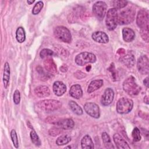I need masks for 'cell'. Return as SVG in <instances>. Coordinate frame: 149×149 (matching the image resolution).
I'll return each instance as SVG.
<instances>
[{
  "mask_svg": "<svg viewBox=\"0 0 149 149\" xmlns=\"http://www.w3.org/2000/svg\"><path fill=\"white\" fill-rule=\"evenodd\" d=\"M136 23L140 29H148L149 17L148 12L147 10L141 9L138 12L136 17Z\"/></svg>",
  "mask_w": 149,
  "mask_h": 149,
  "instance_id": "cell-8",
  "label": "cell"
},
{
  "mask_svg": "<svg viewBox=\"0 0 149 149\" xmlns=\"http://www.w3.org/2000/svg\"><path fill=\"white\" fill-rule=\"evenodd\" d=\"M69 94L74 98H80L83 95V91L80 85L74 84L72 86L69 90Z\"/></svg>",
  "mask_w": 149,
  "mask_h": 149,
  "instance_id": "cell-20",
  "label": "cell"
},
{
  "mask_svg": "<svg viewBox=\"0 0 149 149\" xmlns=\"http://www.w3.org/2000/svg\"><path fill=\"white\" fill-rule=\"evenodd\" d=\"M20 101V93L18 90H16L13 94V101L16 105L19 104Z\"/></svg>",
  "mask_w": 149,
  "mask_h": 149,
  "instance_id": "cell-37",
  "label": "cell"
},
{
  "mask_svg": "<svg viewBox=\"0 0 149 149\" xmlns=\"http://www.w3.org/2000/svg\"><path fill=\"white\" fill-rule=\"evenodd\" d=\"M54 52L52 50L48 48H44L42 49L40 53V55L41 58H45L46 57L52 56Z\"/></svg>",
  "mask_w": 149,
  "mask_h": 149,
  "instance_id": "cell-34",
  "label": "cell"
},
{
  "mask_svg": "<svg viewBox=\"0 0 149 149\" xmlns=\"http://www.w3.org/2000/svg\"><path fill=\"white\" fill-rule=\"evenodd\" d=\"M135 13V10L132 8H127L122 10L118 15V23L123 25L132 23L134 19Z\"/></svg>",
  "mask_w": 149,
  "mask_h": 149,
  "instance_id": "cell-3",
  "label": "cell"
},
{
  "mask_svg": "<svg viewBox=\"0 0 149 149\" xmlns=\"http://www.w3.org/2000/svg\"><path fill=\"white\" fill-rule=\"evenodd\" d=\"M107 9V5L105 2L97 1L93 6V12L95 17L99 20L104 17Z\"/></svg>",
  "mask_w": 149,
  "mask_h": 149,
  "instance_id": "cell-9",
  "label": "cell"
},
{
  "mask_svg": "<svg viewBox=\"0 0 149 149\" xmlns=\"http://www.w3.org/2000/svg\"><path fill=\"white\" fill-rule=\"evenodd\" d=\"M113 141L116 146V147L119 149H129L130 147L126 140L122 138V137L118 133H115L113 136Z\"/></svg>",
  "mask_w": 149,
  "mask_h": 149,
  "instance_id": "cell-15",
  "label": "cell"
},
{
  "mask_svg": "<svg viewBox=\"0 0 149 149\" xmlns=\"http://www.w3.org/2000/svg\"><path fill=\"white\" fill-rule=\"evenodd\" d=\"M122 37L125 42H130L134 39L135 33L132 29L129 27H125L122 30Z\"/></svg>",
  "mask_w": 149,
  "mask_h": 149,
  "instance_id": "cell-19",
  "label": "cell"
},
{
  "mask_svg": "<svg viewBox=\"0 0 149 149\" xmlns=\"http://www.w3.org/2000/svg\"><path fill=\"white\" fill-rule=\"evenodd\" d=\"M62 129H61V128L60 129L58 127H53L49 130L48 133H49V135H51L52 136H56L61 134V133L62 132Z\"/></svg>",
  "mask_w": 149,
  "mask_h": 149,
  "instance_id": "cell-35",
  "label": "cell"
},
{
  "mask_svg": "<svg viewBox=\"0 0 149 149\" xmlns=\"http://www.w3.org/2000/svg\"><path fill=\"white\" fill-rule=\"evenodd\" d=\"M91 66H90V65H88V66H87V67H86V70L87 71H90V69H91Z\"/></svg>",
  "mask_w": 149,
  "mask_h": 149,
  "instance_id": "cell-44",
  "label": "cell"
},
{
  "mask_svg": "<svg viewBox=\"0 0 149 149\" xmlns=\"http://www.w3.org/2000/svg\"><path fill=\"white\" fill-rule=\"evenodd\" d=\"M68 70V68L65 65H63L60 68V70H61L63 72H66Z\"/></svg>",
  "mask_w": 149,
  "mask_h": 149,
  "instance_id": "cell-40",
  "label": "cell"
},
{
  "mask_svg": "<svg viewBox=\"0 0 149 149\" xmlns=\"http://www.w3.org/2000/svg\"><path fill=\"white\" fill-rule=\"evenodd\" d=\"M132 136L133 141H139L141 140L140 136V131L138 127H135L132 133Z\"/></svg>",
  "mask_w": 149,
  "mask_h": 149,
  "instance_id": "cell-32",
  "label": "cell"
},
{
  "mask_svg": "<svg viewBox=\"0 0 149 149\" xmlns=\"http://www.w3.org/2000/svg\"><path fill=\"white\" fill-rule=\"evenodd\" d=\"M35 94L39 98L47 97L50 95V90L46 86H39L34 90Z\"/></svg>",
  "mask_w": 149,
  "mask_h": 149,
  "instance_id": "cell-18",
  "label": "cell"
},
{
  "mask_svg": "<svg viewBox=\"0 0 149 149\" xmlns=\"http://www.w3.org/2000/svg\"><path fill=\"white\" fill-rule=\"evenodd\" d=\"M137 67L139 72L142 74H148L149 73V61L146 55L141 56L137 61Z\"/></svg>",
  "mask_w": 149,
  "mask_h": 149,
  "instance_id": "cell-11",
  "label": "cell"
},
{
  "mask_svg": "<svg viewBox=\"0 0 149 149\" xmlns=\"http://www.w3.org/2000/svg\"><path fill=\"white\" fill-rule=\"evenodd\" d=\"M54 34L55 37L59 40L69 43L72 40V36L69 30L65 26H59L55 28L54 30Z\"/></svg>",
  "mask_w": 149,
  "mask_h": 149,
  "instance_id": "cell-5",
  "label": "cell"
},
{
  "mask_svg": "<svg viewBox=\"0 0 149 149\" xmlns=\"http://www.w3.org/2000/svg\"><path fill=\"white\" fill-rule=\"evenodd\" d=\"M16 38L19 43L23 42L26 40V33L22 27H19L16 31Z\"/></svg>",
  "mask_w": 149,
  "mask_h": 149,
  "instance_id": "cell-25",
  "label": "cell"
},
{
  "mask_svg": "<svg viewBox=\"0 0 149 149\" xmlns=\"http://www.w3.org/2000/svg\"><path fill=\"white\" fill-rule=\"evenodd\" d=\"M119 61L126 67L130 68L134 66L135 63V58L132 54H127L121 56Z\"/></svg>",
  "mask_w": 149,
  "mask_h": 149,
  "instance_id": "cell-16",
  "label": "cell"
},
{
  "mask_svg": "<svg viewBox=\"0 0 149 149\" xmlns=\"http://www.w3.org/2000/svg\"><path fill=\"white\" fill-rule=\"evenodd\" d=\"M10 66L8 62L5 63L3 73V83L5 88H7L9 86V79H10Z\"/></svg>",
  "mask_w": 149,
  "mask_h": 149,
  "instance_id": "cell-22",
  "label": "cell"
},
{
  "mask_svg": "<svg viewBox=\"0 0 149 149\" xmlns=\"http://www.w3.org/2000/svg\"><path fill=\"white\" fill-rule=\"evenodd\" d=\"M71 140V137L68 134H64L58 137L56 140L58 146H63L69 143Z\"/></svg>",
  "mask_w": 149,
  "mask_h": 149,
  "instance_id": "cell-27",
  "label": "cell"
},
{
  "mask_svg": "<svg viewBox=\"0 0 149 149\" xmlns=\"http://www.w3.org/2000/svg\"><path fill=\"white\" fill-rule=\"evenodd\" d=\"M114 97V92L111 88H107L104 91L101 99V103L104 106L110 105L113 101Z\"/></svg>",
  "mask_w": 149,
  "mask_h": 149,
  "instance_id": "cell-12",
  "label": "cell"
},
{
  "mask_svg": "<svg viewBox=\"0 0 149 149\" xmlns=\"http://www.w3.org/2000/svg\"><path fill=\"white\" fill-rule=\"evenodd\" d=\"M81 146L83 149H91L94 148V143L91 137L86 134L81 140Z\"/></svg>",
  "mask_w": 149,
  "mask_h": 149,
  "instance_id": "cell-24",
  "label": "cell"
},
{
  "mask_svg": "<svg viewBox=\"0 0 149 149\" xmlns=\"http://www.w3.org/2000/svg\"><path fill=\"white\" fill-rule=\"evenodd\" d=\"M144 101L145 103H146L147 104H148L149 103V101H148V96L146 95L144 97Z\"/></svg>",
  "mask_w": 149,
  "mask_h": 149,
  "instance_id": "cell-42",
  "label": "cell"
},
{
  "mask_svg": "<svg viewBox=\"0 0 149 149\" xmlns=\"http://www.w3.org/2000/svg\"><path fill=\"white\" fill-rule=\"evenodd\" d=\"M140 34L141 37L146 42H148L149 40V34H148V29H140Z\"/></svg>",
  "mask_w": 149,
  "mask_h": 149,
  "instance_id": "cell-36",
  "label": "cell"
},
{
  "mask_svg": "<svg viewBox=\"0 0 149 149\" xmlns=\"http://www.w3.org/2000/svg\"><path fill=\"white\" fill-rule=\"evenodd\" d=\"M102 139L103 141V143L104 144V146H105L106 148H114L109 136L106 133V132H103L102 134Z\"/></svg>",
  "mask_w": 149,
  "mask_h": 149,
  "instance_id": "cell-28",
  "label": "cell"
},
{
  "mask_svg": "<svg viewBox=\"0 0 149 149\" xmlns=\"http://www.w3.org/2000/svg\"><path fill=\"white\" fill-rule=\"evenodd\" d=\"M55 125L62 129H71L74 127V122L72 119L67 118L58 120Z\"/></svg>",
  "mask_w": 149,
  "mask_h": 149,
  "instance_id": "cell-17",
  "label": "cell"
},
{
  "mask_svg": "<svg viewBox=\"0 0 149 149\" xmlns=\"http://www.w3.org/2000/svg\"><path fill=\"white\" fill-rule=\"evenodd\" d=\"M30 139L31 140V141L36 146H40L41 145V140H40L38 136L37 135V134L35 132V130H31L30 132Z\"/></svg>",
  "mask_w": 149,
  "mask_h": 149,
  "instance_id": "cell-29",
  "label": "cell"
},
{
  "mask_svg": "<svg viewBox=\"0 0 149 149\" xmlns=\"http://www.w3.org/2000/svg\"><path fill=\"white\" fill-rule=\"evenodd\" d=\"M52 89L54 94L58 96H62L66 91V87L65 84L60 81L54 82L52 86Z\"/></svg>",
  "mask_w": 149,
  "mask_h": 149,
  "instance_id": "cell-14",
  "label": "cell"
},
{
  "mask_svg": "<svg viewBox=\"0 0 149 149\" xmlns=\"http://www.w3.org/2000/svg\"><path fill=\"white\" fill-rule=\"evenodd\" d=\"M44 66L47 72L51 74H55L56 73V66L54 61L52 59H47L44 61Z\"/></svg>",
  "mask_w": 149,
  "mask_h": 149,
  "instance_id": "cell-21",
  "label": "cell"
},
{
  "mask_svg": "<svg viewBox=\"0 0 149 149\" xmlns=\"http://www.w3.org/2000/svg\"><path fill=\"white\" fill-rule=\"evenodd\" d=\"M112 5L115 9H121L126 6L127 1L125 0H115L112 2Z\"/></svg>",
  "mask_w": 149,
  "mask_h": 149,
  "instance_id": "cell-30",
  "label": "cell"
},
{
  "mask_svg": "<svg viewBox=\"0 0 149 149\" xmlns=\"http://www.w3.org/2000/svg\"><path fill=\"white\" fill-rule=\"evenodd\" d=\"M143 83L147 87H148V77H147L144 80H143Z\"/></svg>",
  "mask_w": 149,
  "mask_h": 149,
  "instance_id": "cell-41",
  "label": "cell"
},
{
  "mask_svg": "<svg viewBox=\"0 0 149 149\" xmlns=\"http://www.w3.org/2000/svg\"><path fill=\"white\" fill-rule=\"evenodd\" d=\"M91 37L94 41L99 43L106 44L109 42V37L108 35L103 31H95L92 34Z\"/></svg>",
  "mask_w": 149,
  "mask_h": 149,
  "instance_id": "cell-13",
  "label": "cell"
},
{
  "mask_svg": "<svg viewBox=\"0 0 149 149\" xmlns=\"http://www.w3.org/2000/svg\"><path fill=\"white\" fill-rule=\"evenodd\" d=\"M123 90L130 96H135L139 94L141 90V87L136 83L133 76H130L127 77L123 83Z\"/></svg>",
  "mask_w": 149,
  "mask_h": 149,
  "instance_id": "cell-1",
  "label": "cell"
},
{
  "mask_svg": "<svg viewBox=\"0 0 149 149\" xmlns=\"http://www.w3.org/2000/svg\"><path fill=\"white\" fill-rule=\"evenodd\" d=\"M44 6V3L42 1H38L37 2L35 5L34 6L33 10H32V13L34 15L38 14L40 11L41 10V9H42Z\"/></svg>",
  "mask_w": 149,
  "mask_h": 149,
  "instance_id": "cell-31",
  "label": "cell"
},
{
  "mask_svg": "<svg viewBox=\"0 0 149 149\" xmlns=\"http://www.w3.org/2000/svg\"><path fill=\"white\" fill-rule=\"evenodd\" d=\"M117 54H118L120 56H123L125 54V50L124 49H123V48H120V49H119L118 50Z\"/></svg>",
  "mask_w": 149,
  "mask_h": 149,
  "instance_id": "cell-39",
  "label": "cell"
},
{
  "mask_svg": "<svg viewBox=\"0 0 149 149\" xmlns=\"http://www.w3.org/2000/svg\"><path fill=\"white\" fill-rule=\"evenodd\" d=\"M10 138L12 139V141L13 142V146L15 148H18L19 147V141L17 139V136L16 132V130L14 129H12L10 132Z\"/></svg>",
  "mask_w": 149,
  "mask_h": 149,
  "instance_id": "cell-33",
  "label": "cell"
},
{
  "mask_svg": "<svg viewBox=\"0 0 149 149\" xmlns=\"http://www.w3.org/2000/svg\"><path fill=\"white\" fill-rule=\"evenodd\" d=\"M37 105L41 111L49 112L59 109L62 104L59 101L55 100H44L38 102Z\"/></svg>",
  "mask_w": 149,
  "mask_h": 149,
  "instance_id": "cell-2",
  "label": "cell"
},
{
  "mask_svg": "<svg viewBox=\"0 0 149 149\" xmlns=\"http://www.w3.org/2000/svg\"><path fill=\"white\" fill-rule=\"evenodd\" d=\"M27 2V3H28L29 5H31L32 3H33L35 2V1H34V0H33V1H29V0H28Z\"/></svg>",
  "mask_w": 149,
  "mask_h": 149,
  "instance_id": "cell-43",
  "label": "cell"
},
{
  "mask_svg": "<svg viewBox=\"0 0 149 149\" xmlns=\"http://www.w3.org/2000/svg\"><path fill=\"white\" fill-rule=\"evenodd\" d=\"M69 105L72 109V111L75 114L77 115H81L83 113L81 108L74 101H70L69 102Z\"/></svg>",
  "mask_w": 149,
  "mask_h": 149,
  "instance_id": "cell-26",
  "label": "cell"
},
{
  "mask_svg": "<svg viewBox=\"0 0 149 149\" xmlns=\"http://www.w3.org/2000/svg\"><path fill=\"white\" fill-rule=\"evenodd\" d=\"M103 85V80L102 79L94 80L90 82V84L88 86L87 92L88 93H91L99 89Z\"/></svg>",
  "mask_w": 149,
  "mask_h": 149,
  "instance_id": "cell-23",
  "label": "cell"
},
{
  "mask_svg": "<svg viewBox=\"0 0 149 149\" xmlns=\"http://www.w3.org/2000/svg\"><path fill=\"white\" fill-rule=\"evenodd\" d=\"M95 55L91 52H83L79 54L75 57V62L79 66H84L88 63H94L96 61Z\"/></svg>",
  "mask_w": 149,
  "mask_h": 149,
  "instance_id": "cell-7",
  "label": "cell"
},
{
  "mask_svg": "<svg viewBox=\"0 0 149 149\" xmlns=\"http://www.w3.org/2000/svg\"><path fill=\"white\" fill-rule=\"evenodd\" d=\"M118 10L115 8L109 9L107 13L105 24L107 29L110 30L115 29L118 25Z\"/></svg>",
  "mask_w": 149,
  "mask_h": 149,
  "instance_id": "cell-6",
  "label": "cell"
},
{
  "mask_svg": "<svg viewBox=\"0 0 149 149\" xmlns=\"http://www.w3.org/2000/svg\"><path fill=\"white\" fill-rule=\"evenodd\" d=\"M108 70L111 72L112 74V77L113 79V81H115L116 80V74L115 73V66L114 64L113 63H112L110 65V67L108 68Z\"/></svg>",
  "mask_w": 149,
  "mask_h": 149,
  "instance_id": "cell-38",
  "label": "cell"
},
{
  "mask_svg": "<svg viewBox=\"0 0 149 149\" xmlns=\"http://www.w3.org/2000/svg\"><path fill=\"white\" fill-rule=\"evenodd\" d=\"M84 109L88 115L94 118L97 119L100 116L99 107L94 102H86L84 105Z\"/></svg>",
  "mask_w": 149,
  "mask_h": 149,
  "instance_id": "cell-10",
  "label": "cell"
},
{
  "mask_svg": "<svg viewBox=\"0 0 149 149\" xmlns=\"http://www.w3.org/2000/svg\"><path fill=\"white\" fill-rule=\"evenodd\" d=\"M133 107V101L127 98L122 97L120 98L116 106V111L120 114H125L130 112Z\"/></svg>",
  "mask_w": 149,
  "mask_h": 149,
  "instance_id": "cell-4",
  "label": "cell"
}]
</instances>
